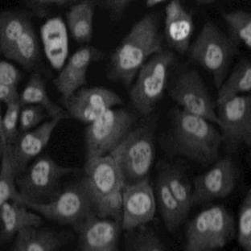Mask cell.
Returning a JSON list of instances; mask_svg holds the SVG:
<instances>
[{"mask_svg": "<svg viewBox=\"0 0 251 251\" xmlns=\"http://www.w3.org/2000/svg\"><path fill=\"white\" fill-rule=\"evenodd\" d=\"M238 51V45L213 21L204 24L188 49L189 58L213 76L217 89L223 83L231 63Z\"/></svg>", "mask_w": 251, "mask_h": 251, "instance_id": "5b68a950", "label": "cell"}, {"mask_svg": "<svg viewBox=\"0 0 251 251\" xmlns=\"http://www.w3.org/2000/svg\"><path fill=\"white\" fill-rule=\"evenodd\" d=\"M1 168H0V204L8 201L25 204V199L19 192L16 184V170L11 158V146H0Z\"/></svg>", "mask_w": 251, "mask_h": 251, "instance_id": "f1b7e54d", "label": "cell"}, {"mask_svg": "<svg viewBox=\"0 0 251 251\" xmlns=\"http://www.w3.org/2000/svg\"><path fill=\"white\" fill-rule=\"evenodd\" d=\"M238 243L242 249L251 251V190L249 189L241 205L238 220Z\"/></svg>", "mask_w": 251, "mask_h": 251, "instance_id": "d6a6232c", "label": "cell"}, {"mask_svg": "<svg viewBox=\"0 0 251 251\" xmlns=\"http://www.w3.org/2000/svg\"><path fill=\"white\" fill-rule=\"evenodd\" d=\"M162 50L159 16L147 14L133 25L111 54L108 78L130 85L148 59Z\"/></svg>", "mask_w": 251, "mask_h": 251, "instance_id": "7a4b0ae2", "label": "cell"}, {"mask_svg": "<svg viewBox=\"0 0 251 251\" xmlns=\"http://www.w3.org/2000/svg\"><path fill=\"white\" fill-rule=\"evenodd\" d=\"M175 61L170 50L153 55L142 66L135 84L130 89V99L136 112L144 118L153 115L168 82V72Z\"/></svg>", "mask_w": 251, "mask_h": 251, "instance_id": "ba28073f", "label": "cell"}, {"mask_svg": "<svg viewBox=\"0 0 251 251\" xmlns=\"http://www.w3.org/2000/svg\"><path fill=\"white\" fill-rule=\"evenodd\" d=\"M163 2H164V0H147L145 2V6L148 9H151Z\"/></svg>", "mask_w": 251, "mask_h": 251, "instance_id": "74e56055", "label": "cell"}, {"mask_svg": "<svg viewBox=\"0 0 251 251\" xmlns=\"http://www.w3.org/2000/svg\"><path fill=\"white\" fill-rule=\"evenodd\" d=\"M124 103L121 97L104 87H82L63 101L70 118L90 124L114 106Z\"/></svg>", "mask_w": 251, "mask_h": 251, "instance_id": "9a60e30c", "label": "cell"}, {"mask_svg": "<svg viewBox=\"0 0 251 251\" xmlns=\"http://www.w3.org/2000/svg\"><path fill=\"white\" fill-rule=\"evenodd\" d=\"M159 171L164 176L171 193L177 201L184 214L188 217L193 205V188L184 168L178 164L163 162L159 165Z\"/></svg>", "mask_w": 251, "mask_h": 251, "instance_id": "484cf974", "label": "cell"}, {"mask_svg": "<svg viewBox=\"0 0 251 251\" xmlns=\"http://www.w3.org/2000/svg\"><path fill=\"white\" fill-rule=\"evenodd\" d=\"M85 177L98 217L122 222L124 179L114 153L85 162Z\"/></svg>", "mask_w": 251, "mask_h": 251, "instance_id": "3957f363", "label": "cell"}, {"mask_svg": "<svg viewBox=\"0 0 251 251\" xmlns=\"http://www.w3.org/2000/svg\"><path fill=\"white\" fill-rule=\"evenodd\" d=\"M155 193L149 178L135 184H124L122 204V229L130 230L148 224L155 216Z\"/></svg>", "mask_w": 251, "mask_h": 251, "instance_id": "2e32d148", "label": "cell"}, {"mask_svg": "<svg viewBox=\"0 0 251 251\" xmlns=\"http://www.w3.org/2000/svg\"><path fill=\"white\" fill-rule=\"evenodd\" d=\"M124 246L126 251H164L167 247L151 227L141 225L126 231Z\"/></svg>", "mask_w": 251, "mask_h": 251, "instance_id": "f546056e", "label": "cell"}, {"mask_svg": "<svg viewBox=\"0 0 251 251\" xmlns=\"http://www.w3.org/2000/svg\"><path fill=\"white\" fill-rule=\"evenodd\" d=\"M222 144L228 152L251 146V96L242 94L218 106Z\"/></svg>", "mask_w": 251, "mask_h": 251, "instance_id": "4fadbf2b", "label": "cell"}, {"mask_svg": "<svg viewBox=\"0 0 251 251\" xmlns=\"http://www.w3.org/2000/svg\"><path fill=\"white\" fill-rule=\"evenodd\" d=\"M78 240L77 248L81 251H119L122 222L112 218L90 216L75 228Z\"/></svg>", "mask_w": 251, "mask_h": 251, "instance_id": "e0dca14e", "label": "cell"}, {"mask_svg": "<svg viewBox=\"0 0 251 251\" xmlns=\"http://www.w3.org/2000/svg\"><path fill=\"white\" fill-rule=\"evenodd\" d=\"M168 94L182 110L218 124L215 103L197 70L188 69L179 73L171 84Z\"/></svg>", "mask_w": 251, "mask_h": 251, "instance_id": "7c38bea8", "label": "cell"}, {"mask_svg": "<svg viewBox=\"0 0 251 251\" xmlns=\"http://www.w3.org/2000/svg\"><path fill=\"white\" fill-rule=\"evenodd\" d=\"M69 2V1L65 0H33L28 1L27 6L35 16L39 18H44L47 16L52 7H61L67 5Z\"/></svg>", "mask_w": 251, "mask_h": 251, "instance_id": "d590c367", "label": "cell"}, {"mask_svg": "<svg viewBox=\"0 0 251 251\" xmlns=\"http://www.w3.org/2000/svg\"><path fill=\"white\" fill-rule=\"evenodd\" d=\"M61 119L54 118L26 132L19 133L11 146V158L17 175L25 171L32 159H36L47 146L54 129Z\"/></svg>", "mask_w": 251, "mask_h": 251, "instance_id": "d6986e66", "label": "cell"}, {"mask_svg": "<svg viewBox=\"0 0 251 251\" xmlns=\"http://www.w3.org/2000/svg\"><path fill=\"white\" fill-rule=\"evenodd\" d=\"M214 2H215V1H212V0H199V1H197L198 4L201 5L212 4V3H213Z\"/></svg>", "mask_w": 251, "mask_h": 251, "instance_id": "f35d334b", "label": "cell"}, {"mask_svg": "<svg viewBox=\"0 0 251 251\" xmlns=\"http://www.w3.org/2000/svg\"><path fill=\"white\" fill-rule=\"evenodd\" d=\"M251 90V62L244 58L237 64L228 78L218 89L217 106Z\"/></svg>", "mask_w": 251, "mask_h": 251, "instance_id": "83f0119b", "label": "cell"}, {"mask_svg": "<svg viewBox=\"0 0 251 251\" xmlns=\"http://www.w3.org/2000/svg\"><path fill=\"white\" fill-rule=\"evenodd\" d=\"M138 116L127 109H110L85 130L86 161L112 152L136 125Z\"/></svg>", "mask_w": 251, "mask_h": 251, "instance_id": "30bf717a", "label": "cell"}, {"mask_svg": "<svg viewBox=\"0 0 251 251\" xmlns=\"http://www.w3.org/2000/svg\"><path fill=\"white\" fill-rule=\"evenodd\" d=\"M41 37L45 56L52 69L62 70L69 55L67 27L60 16L48 20L41 27Z\"/></svg>", "mask_w": 251, "mask_h": 251, "instance_id": "44dd1931", "label": "cell"}, {"mask_svg": "<svg viewBox=\"0 0 251 251\" xmlns=\"http://www.w3.org/2000/svg\"><path fill=\"white\" fill-rule=\"evenodd\" d=\"M193 33V16L178 0L170 1L164 20V34L169 46L181 55L187 53Z\"/></svg>", "mask_w": 251, "mask_h": 251, "instance_id": "ffe728a7", "label": "cell"}, {"mask_svg": "<svg viewBox=\"0 0 251 251\" xmlns=\"http://www.w3.org/2000/svg\"><path fill=\"white\" fill-rule=\"evenodd\" d=\"M21 104L20 100L7 104L0 119V146H11L19 135Z\"/></svg>", "mask_w": 251, "mask_h": 251, "instance_id": "1f68e13d", "label": "cell"}, {"mask_svg": "<svg viewBox=\"0 0 251 251\" xmlns=\"http://www.w3.org/2000/svg\"><path fill=\"white\" fill-rule=\"evenodd\" d=\"M25 204L47 219L70 225L74 229L90 216L98 215L85 177L65 188L50 201L25 202Z\"/></svg>", "mask_w": 251, "mask_h": 251, "instance_id": "9c48e42d", "label": "cell"}, {"mask_svg": "<svg viewBox=\"0 0 251 251\" xmlns=\"http://www.w3.org/2000/svg\"><path fill=\"white\" fill-rule=\"evenodd\" d=\"M156 125V117H147L113 151L125 184H135L148 177L155 158Z\"/></svg>", "mask_w": 251, "mask_h": 251, "instance_id": "277c9868", "label": "cell"}, {"mask_svg": "<svg viewBox=\"0 0 251 251\" xmlns=\"http://www.w3.org/2000/svg\"><path fill=\"white\" fill-rule=\"evenodd\" d=\"M235 233L233 214L222 205L210 207L201 211L188 223L184 251L222 249L233 240Z\"/></svg>", "mask_w": 251, "mask_h": 251, "instance_id": "8992f818", "label": "cell"}, {"mask_svg": "<svg viewBox=\"0 0 251 251\" xmlns=\"http://www.w3.org/2000/svg\"><path fill=\"white\" fill-rule=\"evenodd\" d=\"M75 169L61 166L49 155H42L16 176V184L25 202L46 203L59 193V183Z\"/></svg>", "mask_w": 251, "mask_h": 251, "instance_id": "8fae6325", "label": "cell"}, {"mask_svg": "<svg viewBox=\"0 0 251 251\" xmlns=\"http://www.w3.org/2000/svg\"><path fill=\"white\" fill-rule=\"evenodd\" d=\"M0 51L11 61L31 70L40 58L37 37L31 21L22 12L4 11L0 15Z\"/></svg>", "mask_w": 251, "mask_h": 251, "instance_id": "52a82bcc", "label": "cell"}, {"mask_svg": "<svg viewBox=\"0 0 251 251\" xmlns=\"http://www.w3.org/2000/svg\"><path fill=\"white\" fill-rule=\"evenodd\" d=\"M101 51L92 46L81 48L70 56L58 76L52 81L61 94L62 101L84 87L87 82V72L90 64L101 59Z\"/></svg>", "mask_w": 251, "mask_h": 251, "instance_id": "ac0fdd59", "label": "cell"}, {"mask_svg": "<svg viewBox=\"0 0 251 251\" xmlns=\"http://www.w3.org/2000/svg\"><path fill=\"white\" fill-rule=\"evenodd\" d=\"M0 239L5 243L16 237L19 231L29 226H41L42 218L19 202L8 201L0 204Z\"/></svg>", "mask_w": 251, "mask_h": 251, "instance_id": "603a6c76", "label": "cell"}, {"mask_svg": "<svg viewBox=\"0 0 251 251\" xmlns=\"http://www.w3.org/2000/svg\"><path fill=\"white\" fill-rule=\"evenodd\" d=\"M48 116L46 110L41 105H22L20 114L19 132H26L37 127Z\"/></svg>", "mask_w": 251, "mask_h": 251, "instance_id": "836d02e7", "label": "cell"}, {"mask_svg": "<svg viewBox=\"0 0 251 251\" xmlns=\"http://www.w3.org/2000/svg\"><path fill=\"white\" fill-rule=\"evenodd\" d=\"M130 3V0H106L101 2V5L107 11L112 22L121 21Z\"/></svg>", "mask_w": 251, "mask_h": 251, "instance_id": "8d00e7d4", "label": "cell"}, {"mask_svg": "<svg viewBox=\"0 0 251 251\" xmlns=\"http://www.w3.org/2000/svg\"><path fill=\"white\" fill-rule=\"evenodd\" d=\"M94 11L95 2L85 0L72 5L66 14L69 30L79 44H88L92 40Z\"/></svg>", "mask_w": 251, "mask_h": 251, "instance_id": "d4e9b609", "label": "cell"}, {"mask_svg": "<svg viewBox=\"0 0 251 251\" xmlns=\"http://www.w3.org/2000/svg\"><path fill=\"white\" fill-rule=\"evenodd\" d=\"M238 169L229 157L220 159L206 173L194 179L193 204H201L226 198L238 182Z\"/></svg>", "mask_w": 251, "mask_h": 251, "instance_id": "5bb4252c", "label": "cell"}, {"mask_svg": "<svg viewBox=\"0 0 251 251\" xmlns=\"http://www.w3.org/2000/svg\"><path fill=\"white\" fill-rule=\"evenodd\" d=\"M222 17L229 27L230 37L238 45L241 43L247 50L251 49V11L238 9L223 12Z\"/></svg>", "mask_w": 251, "mask_h": 251, "instance_id": "4dcf8cb0", "label": "cell"}, {"mask_svg": "<svg viewBox=\"0 0 251 251\" xmlns=\"http://www.w3.org/2000/svg\"><path fill=\"white\" fill-rule=\"evenodd\" d=\"M20 101L21 106L25 105H41L46 110L51 119L59 118L63 120L70 118L66 110L51 100L48 94L46 81L42 75L37 72L31 74L25 89L20 94Z\"/></svg>", "mask_w": 251, "mask_h": 251, "instance_id": "cb8c5ba5", "label": "cell"}, {"mask_svg": "<svg viewBox=\"0 0 251 251\" xmlns=\"http://www.w3.org/2000/svg\"><path fill=\"white\" fill-rule=\"evenodd\" d=\"M21 74L11 63L3 60L0 61V89L18 92Z\"/></svg>", "mask_w": 251, "mask_h": 251, "instance_id": "e575fe53", "label": "cell"}, {"mask_svg": "<svg viewBox=\"0 0 251 251\" xmlns=\"http://www.w3.org/2000/svg\"><path fill=\"white\" fill-rule=\"evenodd\" d=\"M70 234L40 226H29L19 231L14 240L13 251H57L62 248Z\"/></svg>", "mask_w": 251, "mask_h": 251, "instance_id": "7402d4cb", "label": "cell"}, {"mask_svg": "<svg viewBox=\"0 0 251 251\" xmlns=\"http://www.w3.org/2000/svg\"><path fill=\"white\" fill-rule=\"evenodd\" d=\"M160 145L170 156L209 165L218 159L222 139L210 122L176 106L170 112V124L160 137Z\"/></svg>", "mask_w": 251, "mask_h": 251, "instance_id": "6da1fadb", "label": "cell"}, {"mask_svg": "<svg viewBox=\"0 0 251 251\" xmlns=\"http://www.w3.org/2000/svg\"><path fill=\"white\" fill-rule=\"evenodd\" d=\"M155 191L164 226L169 233H174L188 217L184 214L177 201L171 193L164 176L159 171L157 175Z\"/></svg>", "mask_w": 251, "mask_h": 251, "instance_id": "4316f807", "label": "cell"}]
</instances>
